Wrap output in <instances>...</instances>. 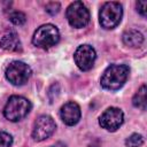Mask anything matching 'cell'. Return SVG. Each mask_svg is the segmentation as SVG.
Listing matches in <instances>:
<instances>
[{
    "instance_id": "cell-1",
    "label": "cell",
    "mask_w": 147,
    "mask_h": 147,
    "mask_svg": "<svg viewBox=\"0 0 147 147\" xmlns=\"http://www.w3.org/2000/svg\"><path fill=\"white\" fill-rule=\"evenodd\" d=\"M130 69L126 64H110L101 77V86L106 90H119L129 77Z\"/></svg>"
},
{
    "instance_id": "cell-2",
    "label": "cell",
    "mask_w": 147,
    "mask_h": 147,
    "mask_svg": "<svg viewBox=\"0 0 147 147\" xmlns=\"http://www.w3.org/2000/svg\"><path fill=\"white\" fill-rule=\"evenodd\" d=\"M31 110V102L21 95H13L8 99L5 108L3 116L10 122H17L24 118Z\"/></svg>"
},
{
    "instance_id": "cell-3",
    "label": "cell",
    "mask_w": 147,
    "mask_h": 147,
    "mask_svg": "<svg viewBox=\"0 0 147 147\" xmlns=\"http://www.w3.org/2000/svg\"><path fill=\"white\" fill-rule=\"evenodd\" d=\"M123 16V8L119 2L110 1L106 2L99 13V21L102 28L105 29H114L116 28Z\"/></svg>"
},
{
    "instance_id": "cell-4",
    "label": "cell",
    "mask_w": 147,
    "mask_h": 147,
    "mask_svg": "<svg viewBox=\"0 0 147 147\" xmlns=\"http://www.w3.org/2000/svg\"><path fill=\"white\" fill-rule=\"evenodd\" d=\"M60 40V32L53 24H44L39 26L32 37V44L40 48H49Z\"/></svg>"
},
{
    "instance_id": "cell-5",
    "label": "cell",
    "mask_w": 147,
    "mask_h": 147,
    "mask_svg": "<svg viewBox=\"0 0 147 147\" xmlns=\"http://www.w3.org/2000/svg\"><path fill=\"white\" fill-rule=\"evenodd\" d=\"M67 20L76 29L84 28L90 22V11L82 1H74L67 8Z\"/></svg>"
},
{
    "instance_id": "cell-6",
    "label": "cell",
    "mask_w": 147,
    "mask_h": 147,
    "mask_svg": "<svg viewBox=\"0 0 147 147\" xmlns=\"http://www.w3.org/2000/svg\"><path fill=\"white\" fill-rule=\"evenodd\" d=\"M31 74H32L31 68L22 61L11 62L6 69L7 80L9 83H11L13 85H16V86L24 85L29 80V78L31 77Z\"/></svg>"
},
{
    "instance_id": "cell-7",
    "label": "cell",
    "mask_w": 147,
    "mask_h": 147,
    "mask_svg": "<svg viewBox=\"0 0 147 147\" xmlns=\"http://www.w3.org/2000/svg\"><path fill=\"white\" fill-rule=\"evenodd\" d=\"M55 127H56L55 122L51 116L41 115L34 122L33 130H32V138L36 141H42L49 138L54 133Z\"/></svg>"
},
{
    "instance_id": "cell-8",
    "label": "cell",
    "mask_w": 147,
    "mask_h": 147,
    "mask_svg": "<svg viewBox=\"0 0 147 147\" xmlns=\"http://www.w3.org/2000/svg\"><path fill=\"white\" fill-rule=\"evenodd\" d=\"M74 59L77 67L82 71H87L92 69L94 61L96 59V53L91 45H80L76 49Z\"/></svg>"
},
{
    "instance_id": "cell-9",
    "label": "cell",
    "mask_w": 147,
    "mask_h": 147,
    "mask_svg": "<svg viewBox=\"0 0 147 147\" xmlns=\"http://www.w3.org/2000/svg\"><path fill=\"white\" fill-rule=\"evenodd\" d=\"M124 121V114L119 108L110 107L100 116L99 123L101 127L108 130V131H116Z\"/></svg>"
},
{
    "instance_id": "cell-10",
    "label": "cell",
    "mask_w": 147,
    "mask_h": 147,
    "mask_svg": "<svg viewBox=\"0 0 147 147\" xmlns=\"http://www.w3.org/2000/svg\"><path fill=\"white\" fill-rule=\"evenodd\" d=\"M60 116L64 124L69 126L76 125L80 119V108L76 102L69 101L61 107Z\"/></svg>"
},
{
    "instance_id": "cell-11",
    "label": "cell",
    "mask_w": 147,
    "mask_h": 147,
    "mask_svg": "<svg viewBox=\"0 0 147 147\" xmlns=\"http://www.w3.org/2000/svg\"><path fill=\"white\" fill-rule=\"evenodd\" d=\"M0 47L9 51V52H21L22 51V42L16 32L9 31L6 32L0 39Z\"/></svg>"
},
{
    "instance_id": "cell-12",
    "label": "cell",
    "mask_w": 147,
    "mask_h": 147,
    "mask_svg": "<svg viewBox=\"0 0 147 147\" xmlns=\"http://www.w3.org/2000/svg\"><path fill=\"white\" fill-rule=\"evenodd\" d=\"M123 42L129 47H140L144 42V36L138 30H127L123 34Z\"/></svg>"
},
{
    "instance_id": "cell-13",
    "label": "cell",
    "mask_w": 147,
    "mask_h": 147,
    "mask_svg": "<svg viewBox=\"0 0 147 147\" xmlns=\"http://www.w3.org/2000/svg\"><path fill=\"white\" fill-rule=\"evenodd\" d=\"M132 103L134 107L141 109V110H146V103H147V98H146V85H142L138 92L134 94L133 99H132Z\"/></svg>"
},
{
    "instance_id": "cell-14",
    "label": "cell",
    "mask_w": 147,
    "mask_h": 147,
    "mask_svg": "<svg viewBox=\"0 0 147 147\" xmlns=\"http://www.w3.org/2000/svg\"><path fill=\"white\" fill-rule=\"evenodd\" d=\"M144 144V138L141 134L138 133H133L131 134L126 140H125V145L127 147H140Z\"/></svg>"
},
{
    "instance_id": "cell-15",
    "label": "cell",
    "mask_w": 147,
    "mask_h": 147,
    "mask_svg": "<svg viewBox=\"0 0 147 147\" xmlns=\"http://www.w3.org/2000/svg\"><path fill=\"white\" fill-rule=\"evenodd\" d=\"M9 20L15 25H22L26 21V16L22 11H14L9 15Z\"/></svg>"
},
{
    "instance_id": "cell-16",
    "label": "cell",
    "mask_w": 147,
    "mask_h": 147,
    "mask_svg": "<svg viewBox=\"0 0 147 147\" xmlns=\"http://www.w3.org/2000/svg\"><path fill=\"white\" fill-rule=\"evenodd\" d=\"M13 144V137L7 132H0V147H10Z\"/></svg>"
},
{
    "instance_id": "cell-17",
    "label": "cell",
    "mask_w": 147,
    "mask_h": 147,
    "mask_svg": "<svg viewBox=\"0 0 147 147\" xmlns=\"http://www.w3.org/2000/svg\"><path fill=\"white\" fill-rule=\"evenodd\" d=\"M60 10V3L59 2H49L47 6H46V11L51 15H55L57 14Z\"/></svg>"
},
{
    "instance_id": "cell-18",
    "label": "cell",
    "mask_w": 147,
    "mask_h": 147,
    "mask_svg": "<svg viewBox=\"0 0 147 147\" xmlns=\"http://www.w3.org/2000/svg\"><path fill=\"white\" fill-rule=\"evenodd\" d=\"M146 7H147V1L142 0V1H138L137 2V10L141 16H146Z\"/></svg>"
},
{
    "instance_id": "cell-19",
    "label": "cell",
    "mask_w": 147,
    "mask_h": 147,
    "mask_svg": "<svg viewBox=\"0 0 147 147\" xmlns=\"http://www.w3.org/2000/svg\"><path fill=\"white\" fill-rule=\"evenodd\" d=\"M52 147H67V146H65L63 142H56V144H55V145H53Z\"/></svg>"
}]
</instances>
